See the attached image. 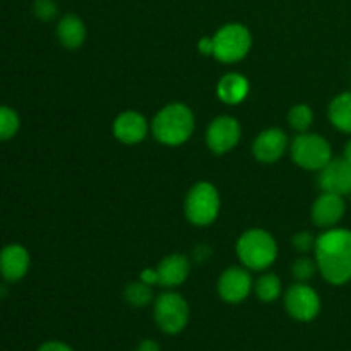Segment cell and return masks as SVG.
Wrapping results in <instances>:
<instances>
[{
    "label": "cell",
    "mask_w": 351,
    "mask_h": 351,
    "mask_svg": "<svg viewBox=\"0 0 351 351\" xmlns=\"http://www.w3.org/2000/svg\"><path fill=\"white\" fill-rule=\"evenodd\" d=\"M29 252L19 243L3 247L2 252H0V274L9 283L23 280L29 271Z\"/></svg>",
    "instance_id": "cell-16"
},
{
    "label": "cell",
    "mask_w": 351,
    "mask_h": 351,
    "mask_svg": "<svg viewBox=\"0 0 351 351\" xmlns=\"http://www.w3.org/2000/svg\"><path fill=\"white\" fill-rule=\"evenodd\" d=\"M291 160L307 171H321L332 160V147L326 137L315 132H302L290 144Z\"/></svg>",
    "instance_id": "cell-6"
},
{
    "label": "cell",
    "mask_w": 351,
    "mask_h": 351,
    "mask_svg": "<svg viewBox=\"0 0 351 351\" xmlns=\"http://www.w3.org/2000/svg\"><path fill=\"white\" fill-rule=\"evenodd\" d=\"M242 125L232 115H219L211 120L206 130V144L215 154H226L239 146Z\"/></svg>",
    "instance_id": "cell-9"
},
{
    "label": "cell",
    "mask_w": 351,
    "mask_h": 351,
    "mask_svg": "<svg viewBox=\"0 0 351 351\" xmlns=\"http://www.w3.org/2000/svg\"><path fill=\"white\" fill-rule=\"evenodd\" d=\"M288 123L297 134L308 132V129L314 123V112L307 103H297L288 112Z\"/></svg>",
    "instance_id": "cell-22"
},
{
    "label": "cell",
    "mask_w": 351,
    "mask_h": 351,
    "mask_svg": "<svg viewBox=\"0 0 351 351\" xmlns=\"http://www.w3.org/2000/svg\"><path fill=\"white\" fill-rule=\"evenodd\" d=\"M19 115L9 106H0V141H9L19 132Z\"/></svg>",
    "instance_id": "cell-23"
},
{
    "label": "cell",
    "mask_w": 351,
    "mask_h": 351,
    "mask_svg": "<svg viewBox=\"0 0 351 351\" xmlns=\"http://www.w3.org/2000/svg\"><path fill=\"white\" fill-rule=\"evenodd\" d=\"M237 256L249 271H266L276 263L278 243L267 230L250 228L237 242Z\"/></svg>",
    "instance_id": "cell-3"
},
{
    "label": "cell",
    "mask_w": 351,
    "mask_h": 351,
    "mask_svg": "<svg viewBox=\"0 0 351 351\" xmlns=\"http://www.w3.org/2000/svg\"><path fill=\"white\" fill-rule=\"evenodd\" d=\"M149 129L151 125L146 117L139 112H134V110L122 112L113 120V136L117 137V141L127 144V146L143 143L149 134Z\"/></svg>",
    "instance_id": "cell-14"
},
{
    "label": "cell",
    "mask_w": 351,
    "mask_h": 351,
    "mask_svg": "<svg viewBox=\"0 0 351 351\" xmlns=\"http://www.w3.org/2000/svg\"><path fill=\"white\" fill-rule=\"evenodd\" d=\"M154 322L165 335H180L191 319V307L187 300L177 291H165L156 297L153 307Z\"/></svg>",
    "instance_id": "cell-7"
},
{
    "label": "cell",
    "mask_w": 351,
    "mask_h": 351,
    "mask_svg": "<svg viewBox=\"0 0 351 351\" xmlns=\"http://www.w3.org/2000/svg\"><path fill=\"white\" fill-rule=\"evenodd\" d=\"M343 158H345V160L348 161V163H351V139L348 141V143H346L345 151H343Z\"/></svg>",
    "instance_id": "cell-31"
},
{
    "label": "cell",
    "mask_w": 351,
    "mask_h": 351,
    "mask_svg": "<svg viewBox=\"0 0 351 351\" xmlns=\"http://www.w3.org/2000/svg\"><path fill=\"white\" fill-rule=\"evenodd\" d=\"M33 12L38 19L48 23V21H51L53 17H57L58 14L57 2H55V0H34Z\"/></svg>",
    "instance_id": "cell-25"
},
{
    "label": "cell",
    "mask_w": 351,
    "mask_h": 351,
    "mask_svg": "<svg viewBox=\"0 0 351 351\" xmlns=\"http://www.w3.org/2000/svg\"><path fill=\"white\" fill-rule=\"evenodd\" d=\"M221 208L219 192L211 182H197L185 195V218L195 226H208L218 218Z\"/></svg>",
    "instance_id": "cell-5"
},
{
    "label": "cell",
    "mask_w": 351,
    "mask_h": 351,
    "mask_svg": "<svg viewBox=\"0 0 351 351\" xmlns=\"http://www.w3.org/2000/svg\"><path fill=\"white\" fill-rule=\"evenodd\" d=\"M254 291H256L257 298L261 302L271 304V302H276L283 295V283L274 273H264L254 283Z\"/></svg>",
    "instance_id": "cell-20"
},
{
    "label": "cell",
    "mask_w": 351,
    "mask_h": 351,
    "mask_svg": "<svg viewBox=\"0 0 351 351\" xmlns=\"http://www.w3.org/2000/svg\"><path fill=\"white\" fill-rule=\"evenodd\" d=\"M36 351H74L72 346H69L64 341H47L40 346Z\"/></svg>",
    "instance_id": "cell-27"
},
{
    "label": "cell",
    "mask_w": 351,
    "mask_h": 351,
    "mask_svg": "<svg viewBox=\"0 0 351 351\" xmlns=\"http://www.w3.org/2000/svg\"><path fill=\"white\" fill-rule=\"evenodd\" d=\"M329 122L336 130L351 136V91L339 93L328 106Z\"/></svg>",
    "instance_id": "cell-19"
},
{
    "label": "cell",
    "mask_w": 351,
    "mask_h": 351,
    "mask_svg": "<svg viewBox=\"0 0 351 351\" xmlns=\"http://www.w3.org/2000/svg\"><path fill=\"white\" fill-rule=\"evenodd\" d=\"M158 287L171 288L182 287L191 274V261L184 254H170L163 257L156 267Z\"/></svg>",
    "instance_id": "cell-15"
},
{
    "label": "cell",
    "mask_w": 351,
    "mask_h": 351,
    "mask_svg": "<svg viewBox=\"0 0 351 351\" xmlns=\"http://www.w3.org/2000/svg\"><path fill=\"white\" fill-rule=\"evenodd\" d=\"M213 57L223 64L243 60L252 48V34L249 27L240 23H228L211 36Z\"/></svg>",
    "instance_id": "cell-4"
},
{
    "label": "cell",
    "mask_w": 351,
    "mask_h": 351,
    "mask_svg": "<svg viewBox=\"0 0 351 351\" xmlns=\"http://www.w3.org/2000/svg\"><path fill=\"white\" fill-rule=\"evenodd\" d=\"M315 271H317V264H315V259H311V257H298L291 266V274L300 283H307L314 276Z\"/></svg>",
    "instance_id": "cell-24"
},
{
    "label": "cell",
    "mask_w": 351,
    "mask_h": 351,
    "mask_svg": "<svg viewBox=\"0 0 351 351\" xmlns=\"http://www.w3.org/2000/svg\"><path fill=\"white\" fill-rule=\"evenodd\" d=\"M249 79L240 72H226L216 86V95L225 105H240L249 96Z\"/></svg>",
    "instance_id": "cell-17"
},
{
    "label": "cell",
    "mask_w": 351,
    "mask_h": 351,
    "mask_svg": "<svg viewBox=\"0 0 351 351\" xmlns=\"http://www.w3.org/2000/svg\"><path fill=\"white\" fill-rule=\"evenodd\" d=\"M136 351H161V348L154 339H143V341L137 345Z\"/></svg>",
    "instance_id": "cell-30"
},
{
    "label": "cell",
    "mask_w": 351,
    "mask_h": 351,
    "mask_svg": "<svg viewBox=\"0 0 351 351\" xmlns=\"http://www.w3.org/2000/svg\"><path fill=\"white\" fill-rule=\"evenodd\" d=\"M139 280L144 281V283L151 285V287H154V285H158L156 269H154V267H147V269H144L143 273H141Z\"/></svg>",
    "instance_id": "cell-28"
},
{
    "label": "cell",
    "mask_w": 351,
    "mask_h": 351,
    "mask_svg": "<svg viewBox=\"0 0 351 351\" xmlns=\"http://www.w3.org/2000/svg\"><path fill=\"white\" fill-rule=\"evenodd\" d=\"M350 195H351V194H350Z\"/></svg>",
    "instance_id": "cell-32"
},
{
    "label": "cell",
    "mask_w": 351,
    "mask_h": 351,
    "mask_svg": "<svg viewBox=\"0 0 351 351\" xmlns=\"http://www.w3.org/2000/svg\"><path fill=\"white\" fill-rule=\"evenodd\" d=\"M290 149V141L287 132L280 127H269L263 130L252 143V154L259 163H278L285 153Z\"/></svg>",
    "instance_id": "cell-11"
},
{
    "label": "cell",
    "mask_w": 351,
    "mask_h": 351,
    "mask_svg": "<svg viewBox=\"0 0 351 351\" xmlns=\"http://www.w3.org/2000/svg\"><path fill=\"white\" fill-rule=\"evenodd\" d=\"M317 184L322 192H332L338 195L351 194V163L345 158H332L321 171Z\"/></svg>",
    "instance_id": "cell-13"
},
{
    "label": "cell",
    "mask_w": 351,
    "mask_h": 351,
    "mask_svg": "<svg viewBox=\"0 0 351 351\" xmlns=\"http://www.w3.org/2000/svg\"><path fill=\"white\" fill-rule=\"evenodd\" d=\"M57 38L67 50H77L88 38L84 21L75 14H65L57 24Z\"/></svg>",
    "instance_id": "cell-18"
},
{
    "label": "cell",
    "mask_w": 351,
    "mask_h": 351,
    "mask_svg": "<svg viewBox=\"0 0 351 351\" xmlns=\"http://www.w3.org/2000/svg\"><path fill=\"white\" fill-rule=\"evenodd\" d=\"M197 48H199V51H201L202 55H211V57H213V40H211V36L201 38Z\"/></svg>",
    "instance_id": "cell-29"
},
{
    "label": "cell",
    "mask_w": 351,
    "mask_h": 351,
    "mask_svg": "<svg viewBox=\"0 0 351 351\" xmlns=\"http://www.w3.org/2000/svg\"><path fill=\"white\" fill-rule=\"evenodd\" d=\"M194 129V112L180 101L168 103L151 120V134L163 146H182L191 139Z\"/></svg>",
    "instance_id": "cell-2"
},
{
    "label": "cell",
    "mask_w": 351,
    "mask_h": 351,
    "mask_svg": "<svg viewBox=\"0 0 351 351\" xmlns=\"http://www.w3.org/2000/svg\"><path fill=\"white\" fill-rule=\"evenodd\" d=\"M314 259L321 276L332 287L351 281V230L329 228L315 239Z\"/></svg>",
    "instance_id": "cell-1"
},
{
    "label": "cell",
    "mask_w": 351,
    "mask_h": 351,
    "mask_svg": "<svg viewBox=\"0 0 351 351\" xmlns=\"http://www.w3.org/2000/svg\"><path fill=\"white\" fill-rule=\"evenodd\" d=\"M346 213V202L343 195L332 194V192H322L314 201L311 209L312 223L319 228H335L343 219Z\"/></svg>",
    "instance_id": "cell-12"
},
{
    "label": "cell",
    "mask_w": 351,
    "mask_h": 351,
    "mask_svg": "<svg viewBox=\"0 0 351 351\" xmlns=\"http://www.w3.org/2000/svg\"><path fill=\"white\" fill-rule=\"evenodd\" d=\"M315 239H317V237L312 235L311 232H298V233H295L291 243H293V249L297 250V252L307 254V252H311V250H314Z\"/></svg>",
    "instance_id": "cell-26"
},
{
    "label": "cell",
    "mask_w": 351,
    "mask_h": 351,
    "mask_svg": "<svg viewBox=\"0 0 351 351\" xmlns=\"http://www.w3.org/2000/svg\"><path fill=\"white\" fill-rule=\"evenodd\" d=\"M216 288H218V295L223 302L242 304L254 290V281L247 267L232 266L223 271Z\"/></svg>",
    "instance_id": "cell-10"
},
{
    "label": "cell",
    "mask_w": 351,
    "mask_h": 351,
    "mask_svg": "<svg viewBox=\"0 0 351 351\" xmlns=\"http://www.w3.org/2000/svg\"><path fill=\"white\" fill-rule=\"evenodd\" d=\"M123 298L134 308H144L153 302V287L144 281H130L123 290Z\"/></svg>",
    "instance_id": "cell-21"
},
{
    "label": "cell",
    "mask_w": 351,
    "mask_h": 351,
    "mask_svg": "<svg viewBox=\"0 0 351 351\" xmlns=\"http://www.w3.org/2000/svg\"><path fill=\"white\" fill-rule=\"evenodd\" d=\"M321 297L307 283L297 281L285 293V308L288 315L298 322H312L321 314Z\"/></svg>",
    "instance_id": "cell-8"
}]
</instances>
